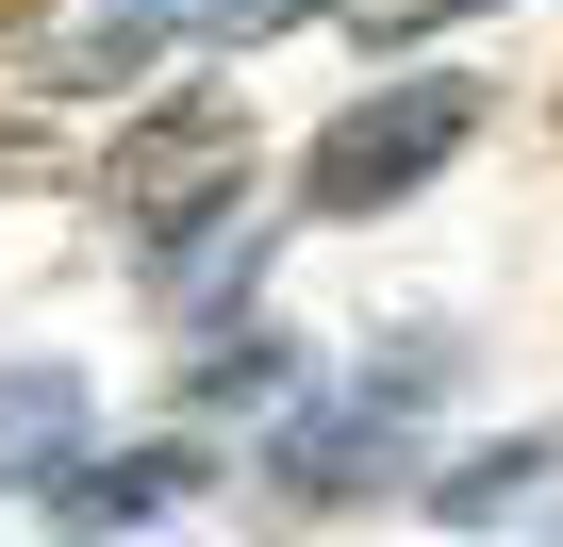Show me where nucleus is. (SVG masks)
<instances>
[{
    "instance_id": "1",
    "label": "nucleus",
    "mask_w": 563,
    "mask_h": 547,
    "mask_svg": "<svg viewBox=\"0 0 563 547\" xmlns=\"http://www.w3.org/2000/svg\"><path fill=\"white\" fill-rule=\"evenodd\" d=\"M448 398V349H398V365H365L332 415H282L265 431V497L282 514H332V497H382V481H415V415Z\"/></svg>"
},
{
    "instance_id": "2",
    "label": "nucleus",
    "mask_w": 563,
    "mask_h": 547,
    "mask_svg": "<svg viewBox=\"0 0 563 547\" xmlns=\"http://www.w3.org/2000/svg\"><path fill=\"white\" fill-rule=\"evenodd\" d=\"M481 133V84H448V67H415V84H382V100H349L316 150H299V216H382V199H415L448 150Z\"/></svg>"
},
{
    "instance_id": "3",
    "label": "nucleus",
    "mask_w": 563,
    "mask_h": 547,
    "mask_svg": "<svg viewBox=\"0 0 563 547\" xmlns=\"http://www.w3.org/2000/svg\"><path fill=\"white\" fill-rule=\"evenodd\" d=\"M100 199H117V216L150 232V265H166L183 232H216V216L249 199V117H232V100H166L150 133H117Z\"/></svg>"
},
{
    "instance_id": "4",
    "label": "nucleus",
    "mask_w": 563,
    "mask_h": 547,
    "mask_svg": "<svg viewBox=\"0 0 563 547\" xmlns=\"http://www.w3.org/2000/svg\"><path fill=\"white\" fill-rule=\"evenodd\" d=\"M448 530H547L563 547V431H497V448H464L448 481H415Z\"/></svg>"
},
{
    "instance_id": "5",
    "label": "nucleus",
    "mask_w": 563,
    "mask_h": 547,
    "mask_svg": "<svg viewBox=\"0 0 563 547\" xmlns=\"http://www.w3.org/2000/svg\"><path fill=\"white\" fill-rule=\"evenodd\" d=\"M282 18H316V0H100L84 51H67V84H133L166 34H282Z\"/></svg>"
},
{
    "instance_id": "6",
    "label": "nucleus",
    "mask_w": 563,
    "mask_h": 547,
    "mask_svg": "<svg viewBox=\"0 0 563 547\" xmlns=\"http://www.w3.org/2000/svg\"><path fill=\"white\" fill-rule=\"evenodd\" d=\"M199 497V448H117V464H67L51 481V530H150Z\"/></svg>"
},
{
    "instance_id": "7",
    "label": "nucleus",
    "mask_w": 563,
    "mask_h": 547,
    "mask_svg": "<svg viewBox=\"0 0 563 547\" xmlns=\"http://www.w3.org/2000/svg\"><path fill=\"white\" fill-rule=\"evenodd\" d=\"M84 464V365H0V481Z\"/></svg>"
},
{
    "instance_id": "8",
    "label": "nucleus",
    "mask_w": 563,
    "mask_h": 547,
    "mask_svg": "<svg viewBox=\"0 0 563 547\" xmlns=\"http://www.w3.org/2000/svg\"><path fill=\"white\" fill-rule=\"evenodd\" d=\"M183 398H282V332H265V316H232V332L183 365Z\"/></svg>"
},
{
    "instance_id": "9",
    "label": "nucleus",
    "mask_w": 563,
    "mask_h": 547,
    "mask_svg": "<svg viewBox=\"0 0 563 547\" xmlns=\"http://www.w3.org/2000/svg\"><path fill=\"white\" fill-rule=\"evenodd\" d=\"M431 18H481V0H349V34L382 51V34H431Z\"/></svg>"
},
{
    "instance_id": "10",
    "label": "nucleus",
    "mask_w": 563,
    "mask_h": 547,
    "mask_svg": "<svg viewBox=\"0 0 563 547\" xmlns=\"http://www.w3.org/2000/svg\"><path fill=\"white\" fill-rule=\"evenodd\" d=\"M0 18H18V0H0Z\"/></svg>"
}]
</instances>
